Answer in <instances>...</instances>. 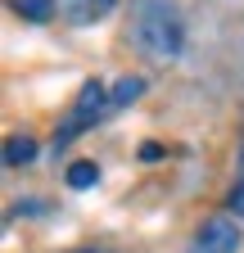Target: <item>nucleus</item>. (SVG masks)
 I'll list each match as a JSON object with an SVG mask.
<instances>
[{
    "label": "nucleus",
    "mask_w": 244,
    "mask_h": 253,
    "mask_svg": "<svg viewBox=\"0 0 244 253\" xmlns=\"http://www.w3.org/2000/svg\"><path fill=\"white\" fill-rule=\"evenodd\" d=\"M131 45L145 59L172 63L186 50V18H181L176 0H131Z\"/></svg>",
    "instance_id": "f257e3e1"
},
{
    "label": "nucleus",
    "mask_w": 244,
    "mask_h": 253,
    "mask_svg": "<svg viewBox=\"0 0 244 253\" xmlns=\"http://www.w3.org/2000/svg\"><path fill=\"white\" fill-rule=\"evenodd\" d=\"M113 109V100H109V86L100 82V77H90V82H81V90H77V100H73V109H68V118H64V126L54 131V149H68L81 131H90V126H100V118Z\"/></svg>",
    "instance_id": "f03ea898"
},
{
    "label": "nucleus",
    "mask_w": 244,
    "mask_h": 253,
    "mask_svg": "<svg viewBox=\"0 0 244 253\" xmlns=\"http://www.w3.org/2000/svg\"><path fill=\"white\" fill-rule=\"evenodd\" d=\"M240 221L217 212V217H203L195 226V253H240Z\"/></svg>",
    "instance_id": "7ed1b4c3"
},
{
    "label": "nucleus",
    "mask_w": 244,
    "mask_h": 253,
    "mask_svg": "<svg viewBox=\"0 0 244 253\" xmlns=\"http://www.w3.org/2000/svg\"><path fill=\"white\" fill-rule=\"evenodd\" d=\"M54 5H59V18H64V23H73V27H95V23H104L113 14L118 0H54Z\"/></svg>",
    "instance_id": "20e7f679"
},
{
    "label": "nucleus",
    "mask_w": 244,
    "mask_h": 253,
    "mask_svg": "<svg viewBox=\"0 0 244 253\" xmlns=\"http://www.w3.org/2000/svg\"><path fill=\"white\" fill-rule=\"evenodd\" d=\"M140 95H145V77H136V73L118 77V82L109 86V100H113V109H127V104H136Z\"/></svg>",
    "instance_id": "39448f33"
},
{
    "label": "nucleus",
    "mask_w": 244,
    "mask_h": 253,
    "mask_svg": "<svg viewBox=\"0 0 244 253\" xmlns=\"http://www.w3.org/2000/svg\"><path fill=\"white\" fill-rule=\"evenodd\" d=\"M9 9H14L18 18H27V23H50V18L59 14L54 0H9Z\"/></svg>",
    "instance_id": "423d86ee"
},
{
    "label": "nucleus",
    "mask_w": 244,
    "mask_h": 253,
    "mask_svg": "<svg viewBox=\"0 0 244 253\" xmlns=\"http://www.w3.org/2000/svg\"><path fill=\"white\" fill-rule=\"evenodd\" d=\"M5 163H9V168L37 163V140H32V136H9V140H5Z\"/></svg>",
    "instance_id": "0eeeda50"
},
{
    "label": "nucleus",
    "mask_w": 244,
    "mask_h": 253,
    "mask_svg": "<svg viewBox=\"0 0 244 253\" xmlns=\"http://www.w3.org/2000/svg\"><path fill=\"white\" fill-rule=\"evenodd\" d=\"M64 181H68V190H86V185L100 181V168L90 163V158H81V163H73V168L64 172Z\"/></svg>",
    "instance_id": "6e6552de"
},
{
    "label": "nucleus",
    "mask_w": 244,
    "mask_h": 253,
    "mask_svg": "<svg viewBox=\"0 0 244 253\" xmlns=\"http://www.w3.org/2000/svg\"><path fill=\"white\" fill-rule=\"evenodd\" d=\"M226 208L235 217H244V140H240V163H235V181H231V195H226Z\"/></svg>",
    "instance_id": "1a4fd4ad"
},
{
    "label": "nucleus",
    "mask_w": 244,
    "mask_h": 253,
    "mask_svg": "<svg viewBox=\"0 0 244 253\" xmlns=\"http://www.w3.org/2000/svg\"><path fill=\"white\" fill-rule=\"evenodd\" d=\"M140 158H145V163H159V158H163V145L159 140H145L140 145Z\"/></svg>",
    "instance_id": "9d476101"
},
{
    "label": "nucleus",
    "mask_w": 244,
    "mask_h": 253,
    "mask_svg": "<svg viewBox=\"0 0 244 253\" xmlns=\"http://www.w3.org/2000/svg\"><path fill=\"white\" fill-rule=\"evenodd\" d=\"M68 253H100V249H68Z\"/></svg>",
    "instance_id": "9b49d317"
}]
</instances>
